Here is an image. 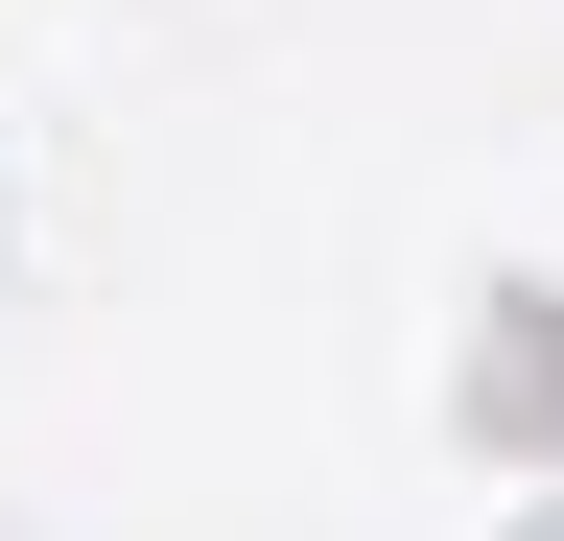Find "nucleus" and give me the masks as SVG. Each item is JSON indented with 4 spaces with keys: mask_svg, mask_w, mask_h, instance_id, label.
<instances>
[]
</instances>
